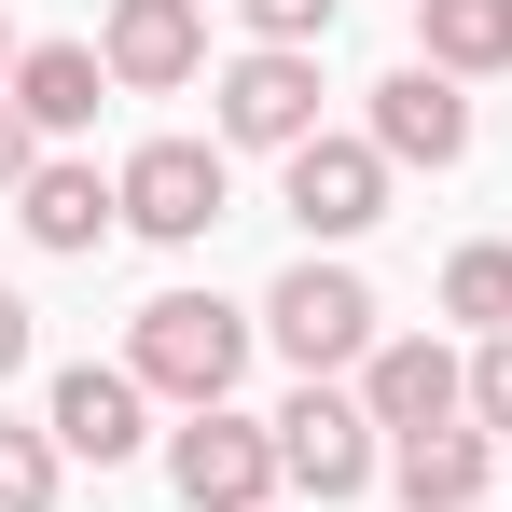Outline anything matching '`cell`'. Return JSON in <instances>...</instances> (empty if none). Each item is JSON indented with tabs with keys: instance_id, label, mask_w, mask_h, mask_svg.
Wrapping results in <instances>:
<instances>
[{
	"instance_id": "obj_1",
	"label": "cell",
	"mask_w": 512,
	"mask_h": 512,
	"mask_svg": "<svg viewBox=\"0 0 512 512\" xmlns=\"http://www.w3.org/2000/svg\"><path fill=\"white\" fill-rule=\"evenodd\" d=\"M250 333H263V319H236L222 291H153L139 333H125V374H139L153 402H180V416H208V402H236Z\"/></svg>"
},
{
	"instance_id": "obj_2",
	"label": "cell",
	"mask_w": 512,
	"mask_h": 512,
	"mask_svg": "<svg viewBox=\"0 0 512 512\" xmlns=\"http://www.w3.org/2000/svg\"><path fill=\"white\" fill-rule=\"evenodd\" d=\"M263 333H277L291 374H319V388L360 374V360L388 346V333H374V291H360V263H346V250H305V263H291V277L263 291Z\"/></svg>"
},
{
	"instance_id": "obj_3",
	"label": "cell",
	"mask_w": 512,
	"mask_h": 512,
	"mask_svg": "<svg viewBox=\"0 0 512 512\" xmlns=\"http://www.w3.org/2000/svg\"><path fill=\"white\" fill-rule=\"evenodd\" d=\"M208 139H222V153H305V139H319V56H291V42L222 56V84H208Z\"/></svg>"
},
{
	"instance_id": "obj_4",
	"label": "cell",
	"mask_w": 512,
	"mask_h": 512,
	"mask_svg": "<svg viewBox=\"0 0 512 512\" xmlns=\"http://www.w3.org/2000/svg\"><path fill=\"white\" fill-rule=\"evenodd\" d=\"M277 471L333 512V499H360V485L388 471V429L360 416V388H319V374H305V388L277 402Z\"/></svg>"
},
{
	"instance_id": "obj_5",
	"label": "cell",
	"mask_w": 512,
	"mask_h": 512,
	"mask_svg": "<svg viewBox=\"0 0 512 512\" xmlns=\"http://www.w3.org/2000/svg\"><path fill=\"white\" fill-rule=\"evenodd\" d=\"M167 485L194 512H263L291 471H277V416H236V402H208V416L167 429Z\"/></svg>"
},
{
	"instance_id": "obj_6",
	"label": "cell",
	"mask_w": 512,
	"mask_h": 512,
	"mask_svg": "<svg viewBox=\"0 0 512 512\" xmlns=\"http://www.w3.org/2000/svg\"><path fill=\"white\" fill-rule=\"evenodd\" d=\"M111 194H125V236H153V250H194L208 222H222V139H139L125 167H111Z\"/></svg>"
},
{
	"instance_id": "obj_7",
	"label": "cell",
	"mask_w": 512,
	"mask_h": 512,
	"mask_svg": "<svg viewBox=\"0 0 512 512\" xmlns=\"http://www.w3.org/2000/svg\"><path fill=\"white\" fill-rule=\"evenodd\" d=\"M277 208L305 222V250H346V236H374V222H388V153L319 125L305 153H277Z\"/></svg>"
},
{
	"instance_id": "obj_8",
	"label": "cell",
	"mask_w": 512,
	"mask_h": 512,
	"mask_svg": "<svg viewBox=\"0 0 512 512\" xmlns=\"http://www.w3.org/2000/svg\"><path fill=\"white\" fill-rule=\"evenodd\" d=\"M360 416L388 429V443H416V429H457L471 416V360L443 333H388L374 360H360Z\"/></svg>"
},
{
	"instance_id": "obj_9",
	"label": "cell",
	"mask_w": 512,
	"mask_h": 512,
	"mask_svg": "<svg viewBox=\"0 0 512 512\" xmlns=\"http://www.w3.org/2000/svg\"><path fill=\"white\" fill-rule=\"evenodd\" d=\"M42 429H56V457H97V471H125V457L153 443V388H139L125 360H70V374L42 388Z\"/></svg>"
},
{
	"instance_id": "obj_10",
	"label": "cell",
	"mask_w": 512,
	"mask_h": 512,
	"mask_svg": "<svg viewBox=\"0 0 512 512\" xmlns=\"http://www.w3.org/2000/svg\"><path fill=\"white\" fill-rule=\"evenodd\" d=\"M97 70H111L125 97H180L194 70H208V0H111Z\"/></svg>"
},
{
	"instance_id": "obj_11",
	"label": "cell",
	"mask_w": 512,
	"mask_h": 512,
	"mask_svg": "<svg viewBox=\"0 0 512 512\" xmlns=\"http://www.w3.org/2000/svg\"><path fill=\"white\" fill-rule=\"evenodd\" d=\"M388 167H457L471 153V84H443L429 56H402L388 84H374V125H360Z\"/></svg>"
},
{
	"instance_id": "obj_12",
	"label": "cell",
	"mask_w": 512,
	"mask_h": 512,
	"mask_svg": "<svg viewBox=\"0 0 512 512\" xmlns=\"http://www.w3.org/2000/svg\"><path fill=\"white\" fill-rule=\"evenodd\" d=\"M388 485H402V512H485V485H499V443L457 416V429H416V443H388Z\"/></svg>"
},
{
	"instance_id": "obj_13",
	"label": "cell",
	"mask_w": 512,
	"mask_h": 512,
	"mask_svg": "<svg viewBox=\"0 0 512 512\" xmlns=\"http://www.w3.org/2000/svg\"><path fill=\"white\" fill-rule=\"evenodd\" d=\"M14 222H28V250H56V263H70V250H97V236L125 222V194H111L84 153H42V180L14 194Z\"/></svg>"
},
{
	"instance_id": "obj_14",
	"label": "cell",
	"mask_w": 512,
	"mask_h": 512,
	"mask_svg": "<svg viewBox=\"0 0 512 512\" xmlns=\"http://www.w3.org/2000/svg\"><path fill=\"white\" fill-rule=\"evenodd\" d=\"M0 97H14L42 139H84V125H97V97H111V70H97V42H28Z\"/></svg>"
},
{
	"instance_id": "obj_15",
	"label": "cell",
	"mask_w": 512,
	"mask_h": 512,
	"mask_svg": "<svg viewBox=\"0 0 512 512\" xmlns=\"http://www.w3.org/2000/svg\"><path fill=\"white\" fill-rule=\"evenodd\" d=\"M416 56L443 84H499L512 70V0H416Z\"/></svg>"
},
{
	"instance_id": "obj_16",
	"label": "cell",
	"mask_w": 512,
	"mask_h": 512,
	"mask_svg": "<svg viewBox=\"0 0 512 512\" xmlns=\"http://www.w3.org/2000/svg\"><path fill=\"white\" fill-rule=\"evenodd\" d=\"M443 319H471L485 346L512 333V250H499V236H471V250L443 263Z\"/></svg>"
},
{
	"instance_id": "obj_17",
	"label": "cell",
	"mask_w": 512,
	"mask_h": 512,
	"mask_svg": "<svg viewBox=\"0 0 512 512\" xmlns=\"http://www.w3.org/2000/svg\"><path fill=\"white\" fill-rule=\"evenodd\" d=\"M56 471H70L56 429H14V416H0V512H56Z\"/></svg>"
},
{
	"instance_id": "obj_18",
	"label": "cell",
	"mask_w": 512,
	"mask_h": 512,
	"mask_svg": "<svg viewBox=\"0 0 512 512\" xmlns=\"http://www.w3.org/2000/svg\"><path fill=\"white\" fill-rule=\"evenodd\" d=\"M236 14H250V42H291V56H319L346 0H236Z\"/></svg>"
},
{
	"instance_id": "obj_19",
	"label": "cell",
	"mask_w": 512,
	"mask_h": 512,
	"mask_svg": "<svg viewBox=\"0 0 512 512\" xmlns=\"http://www.w3.org/2000/svg\"><path fill=\"white\" fill-rule=\"evenodd\" d=\"M471 429H485V443H512V333L471 346Z\"/></svg>"
},
{
	"instance_id": "obj_20",
	"label": "cell",
	"mask_w": 512,
	"mask_h": 512,
	"mask_svg": "<svg viewBox=\"0 0 512 512\" xmlns=\"http://www.w3.org/2000/svg\"><path fill=\"white\" fill-rule=\"evenodd\" d=\"M28 180H42V125L0 97V194H28Z\"/></svg>"
},
{
	"instance_id": "obj_21",
	"label": "cell",
	"mask_w": 512,
	"mask_h": 512,
	"mask_svg": "<svg viewBox=\"0 0 512 512\" xmlns=\"http://www.w3.org/2000/svg\"><path fill=\"white\" fill-rule=\"evenodd\" d=\"M0 374H28V291H0Z\"/></svg>"
},
{
	"instance_id": "obj_22",
	"label": "cell",
	"mask_w": 512,
	"mask_h": 512,
	"mask_svg": "<svg viewBox=\"0 0 512 512\" xmlns=\"http://www.w3.org/2000/svg\"><path fill=\"white\" fill-rule=\"evenodd\" d=\"M14 56H28V42H14V28H0V84H14Z\"/></svg>"
},
{
	"instance_id": "obj_23",
	"label": "cell",
	"mask_w": 512,
	"mask_h": 512,
	"mask_svg": "<svg viewBox=\"0 0 512 512\" xmlns=\"http://www.w3.org/2000/svg\"><path fill=\"white\" fill-rule=\"evenodd\" d=\"M485 512H499V499H485Z\"/></svg>"
}]
</instances>
